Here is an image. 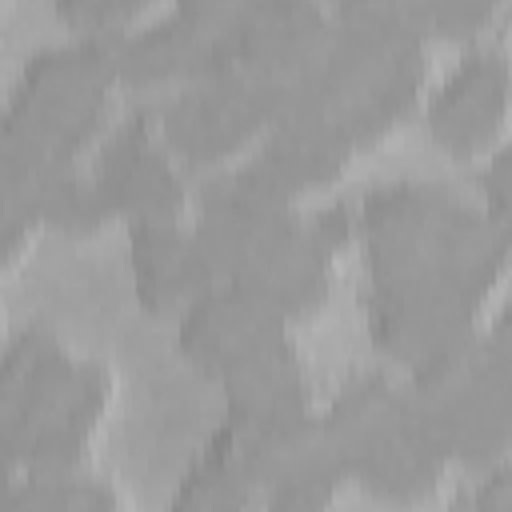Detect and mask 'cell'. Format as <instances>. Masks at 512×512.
Listing matches in <instances>:
<instances>
[{
	"label": "cell",
	"mask_w": 512,
	"mask_h": 512,
	"mask_svg": "<svg viewBox=\"0 0 512 512\" xmlns=\"http://www.w3.org/2000/svg\"><path fill=\"white\" fill-rule=\"evenodd\" d=\"M280 76L224 72L192 80L156 108V132L172 156L192 168L220 164L276 124Z\"/></svg>",
	"instance_id": "1"
},
{
	"label": "cell",
	"mask_w": 512,
	"mask_h": 512,
	"mask_svg": "<svg viewBox=\"0 0 512 512\" xmlns=\"http://www.w3.org/2000/svg\"><path fill=\"white\" fill-rule=\"evenodd\" d=\"M176 340L180 352L224 388L300 364L288 324L264 312L232 284H216L196 296L180 312Z\"/></svg>",
	"instance_id": "2"
},
{
	"label": "cell",
	"mask_w": 512,
	"mask_h": 512,
	"mask_svg": "<svg viewBox=\"0 0 512 512\" xmlns=\"http://www.w3.org/2000/svg\"><path fill=\"white\" fill-rule=\"evenodd\" d=\"M456 196V188L436 180H392L360 200L356 220L372 284L404 280L436 260V232Z\"/></svg>",
	"instance_id": "3"
},
{
	"label": "cell",
	"mask_w": 512,
	"mask_h": 512,
	"mask_svg": "<svg viewBox=\"0 0 512 512\" xmlns=\"http://www.w3.org/2000/svg\"><path fill=\"white\" fill-rule=\"evenodd\" d=\"M96 180L116 212V220L148 224V220H180L188 204V184L172 164L156 132V112H132L120 120L96 156Z\"/></svg>",
	"instance_id": "4"
},
{
	"label": "cell",
	"mask_w": 512,
	"mask_h": 512,
	"mask_svg": "<svg viewBox=\"0 0 512 512\" xmlns=\"http://www.w3.org/2000/svg\"><path fill=\"white\" fill-rule=\"evenodd\" d=\"M508 112H512V60L500 48L480 44L468 48L456 60V68L444 76V84L432 92L428 128L444 152L472 160L484 148H492Z\"/></svg>",
	"instance_id": "5"
},
{
	"label": "cell",
	"mask_w": 512,
	"mask_h": 512,
	"mask_svg": "<svg viewBox=\"0 0 512 512\" xmlns=\"http://www.w3.org/2000/svg\"><path fill=\"white\" fill-rule=\"evenodd\" d=\"M232 4L220 0H180L168 12L136 24L120 40V84L152 88L164 80H196L212 40L220 36Z\"/></svg>",
	"instance_id": "6"
},
{
	"label": "cell",
	"mask_w": 512,
	"mask_h": 512,
	"mask_svg": "<svg viewBox=\"0 0 512 512\" xmlns=\"http://www.w3.org/2000/svg\"><path fill=\"white\" fill-rule=\"evenodd\" d=\"M332 12L308 0H244L232 4L224 40L236 68L256 76H292L328 44Z\"/></svg>",
	"instance_id": "7"
},
{
	"label": "cell",
	"mask_w": 512,
	"mask_h": 512,
	"mask_svg": "<svg viewBox=\"0 0 512 512\" xmlns=\"http://www.w3.org/2000/svg\"><path fill=\"white\" fill-rule=\"evenodd\" d=\"M128 264H132V284L136 296L148 312H184L196 296L216 288V272L208 268L192 228L180 220H148L132 224L128 232Z\"/></svg>",
	"instance_id": "8"
},
{
	"label": "cell",
	"mask_w": 512,
	"mask_h": 512,
	"mask_svg": "<svg viewBox=\"0 0 512 512\" xmlns=\"http://www.w3.org/2000/svg\"><path fill=\"white\" fill-rule=\"evenodd\" d=\"M80 360L48 328H24L12 336L0 364V436L28 432L52 420L76 380Z\"/></svg>",
	"instance_id": "9"
},
{
	"label": "cell",
	"mask_w": 512,
	"mask_h": 512,
	"mask_svg": "<svg viewBox=\"0 0 512 512\" xmlns=\"http://www.w3.org/2000/svg\"><path fill=\"white\" fill-rule=\"evenodd\" d=\"M228 284L240 288L248 300H256L264 312H272L276 320L288 324V320H300V316L316 312L328 300L332 256L320 252L312 244V236L304 232V224H300V232L284 248L260 256L248 272H240Z\"/></svg>",
	"instance_id": "10"
},
{
	"label": "cell",
	"mask_w": 512,
	"mask_h": 512,
	"mask_svg": "<svg viewBox=\"0 0 512 512\" xmlns=\"http://www.w3.org/2000/svg\"><path fill=\"white\" fill-rule=\"evenodd\" d=\"M404 420H408V392H404V384H396L380 372H364V376L348 380L320 412L324 440L348 476H352V464L364 452H372L380 440L396 436L404 428Z\"/></svg>",
	"instance_id": "11"
},
{
	"label": "cell",
	"mask_w": 512,
	"mask_h": 512,
	"mask_svg": "<svg viewBox=\"0 0 512 512\" xmlns=\"http://www.w3.org/2000/svg\"><path fill=\"white\" fill-rule=\"evenodd\" d=\"M0 200L28 208L44 228H60L76 236L96 232L108 220H116L96 172H84L80 164H48L24 184L0 188Z\"/></svg>",
	"instance_id": "12"
},
{
	"label": "cell",
	"mask_w": 512,
	"mask_h": 512,
	"mask_svg": "<svg viewBox=\"0 0 512 512\" xmlns=\"http://www.w3.org/2000/svg\"><path fill=\"white\" fill-rule=\"evenodd\" d=\"M444 460L424 448L412 432V424L404 420V428L388 440H380L372 452H364L356 464H352V480H360L372 496L380 500H392V504H412V500H424L440 476H444Z\"/></svg>",
	"instance_id": "13"
},
{
	"label": "cell",
	"mask_w": 512,
	"mask_h": 512,
	"mask_svg": "<svg viewBox=\"0 0 512 512\" xmlns=\"http://www.w3.org/2000/svg\"><path fill=\"white\" fill-rule=\"evenodd\" d=\"M256 500L260 496L236 472H228L224 464H216L212 456L200 452L184 468V476H180V484L172 492L168 512H248Z\"/></svg>",
	"instance_id": "14"
},
{
	"label": "cell",
	"mask_w": 512,
	"mask_h": 512,
	"mask_svg": "<svg viewBox=\"0 0 512 512\" xmlns=\"http://www.w3.org/2000/svg\"><path fill=\"white\" fill-rule=\"evenodd\" d=\"M340 480H348L344 464L328 452L312 464H304L300 472H292L288 480H280L268 496H264V512H328Z\"/></svg>",
	"instance_id": "15"
},
{
	"label": "cell",
	"mask_w": 512,
	"mask_h": 512,
	"mask_svg": "<svg viewBox=\"0 0 512 512\" xmlns=\"http://www.w3.org/2000/svg\"><path fill=\"white\" fill-rule=\"evenodd\" d=\"M408 12L424 40L428 36H472L496 16L492 4H480V0H416L408 4Z\"/></svg>",
	"instance_id": "16"
},
{
	"label": "cell",
	"mask_w": 512,
	"mask_h": 512,
	"mask_svg": "<svg viewBox=\"0 0 512 512\" xmlns=\"http://www.w3.org/2000/svg\"><path fill=\"white\" fill-rule=\"evenodd\" d=\"M480 208L488 212V220L496 224L504 248H508V260H512V144H500L484 172H480Z\"/></svg>",
	"instance_id": "17"
},
{
	"label": "cell",
	"mask_w": 512,
	"mask_h": 512,
	"mask_svg": "<svg viewBox=\"0 0 512 512\" xmlns=\"http://www.w3.org/2000/svg\"><path fill=\"white\" fill-rule=\"evenodd\" d=\"M56 16L76 32H128L140 4L128 0H60Z\"/></svg>",
	"instance_id": "18"
},
{
	"label": "cell",
	"mask_w": 512,
	"mask_h": 512,
	"mask_svg": "<svg viewBox=\"0 0 512 512\" xmlns=\"http://www.w3.org/2000/svg\"><path fill=\"white\" fill-rule=\"evenodd\" d=\"M36 228H44V224L28 208H20V204H4L0 208V256H4V268H12L24 256V248L36 236Z\"/></svg>",
	"instance_id": "19"
},
{
	"label": "cell",
	"mask_w": 512,
	"mask_h": 512,
	"mask_svg": "<svg viewBox=\"0 0 512 512\" xmlns=\"http://www.w3.org/2000/svg\"><path fill=\"white\" fill-rule=\"evenodd\" d=\"M472 512H512V456L488 468V476L476 484Z\"/></svg>",
	"instance_id": "20"
},
{
	"label": "cell",
	"mask_w": 512,
	"mask_h": 512,
	"mask_svg": "<svg viewBox=\"0 0 512 512\" xmlns=\"http://www.w3.org/2000/svg\"><path fill=\"white\" fill-rule=\"evenodd\" d=\"M484 340H488L496 352H504V356L512 360V300H508V304L500 308V316L484 328Z\"/></svg>",
	"instance_id": "21"
},
{
	"label": "cell",
	"mask_w": 512,
	"mask_h": 512,
	"mask_svg": "<svg viewBox=\"0 0 512 512\" xmlns=\"http://www.w3.org/2000/svg\"><path fill=\"white\" fill-rule=\"evenodd\" d=\"M468 512H472V508H468Z\"/></svg>",
	"instance_id": "22"
}]
</instances>
